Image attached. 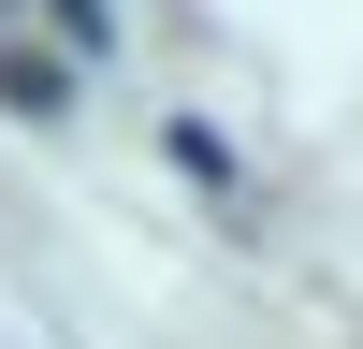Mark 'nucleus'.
<instances>
[{
    "label": "nucleus",
    "instance_id": "f257e3e1",
    "mask_svg": "<svg viewBox=\"0 0 363 349\" xmlns=\"http://www.w3.org/2000/svg\"><path fill=\"white\" fill-rule=\"evenodd\" d=\"M0 102H15V116H73V73L29 58V44H0Z\"/></svg>",
    "mask_w": 363,
    "mask_h": 349
}]
</instances>
